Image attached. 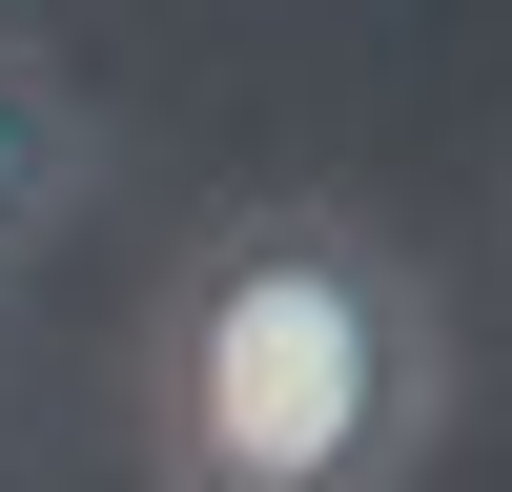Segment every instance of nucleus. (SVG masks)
<instances>
[{
    "label": "nucleus",
    "mask_w": 512,
    "mask_h": 492,
    "mask_svg": "<svg viewBox=\"0 0 512 492\" xmlns=\"http://www.w3.org/2000/svg\"><path fill=\"white\" fill-rule=\"evenodd\" d=\"M144 492H431L451 451V287L328 185H246L164 246L123 328Z\"/></svg>",
    "instance_id": "f257e3e1"
},
{
    "label": "nucleus",
    "mask_w": 512,
    "mask_h": 492,
    "mask_svg": "<svg viewBox=\"0 0 512 492\" xmlns=\"http://www.w3.org/2000/svg\"><path fill=\"white\" fill-rule=\"evenodd\" d=\"M82 164H103V103H82L62 62H41L21 21H0V287L62 246V205H82Z\"/></svg>",
    "instance_id": "f03ea898"
}]
</instances>
